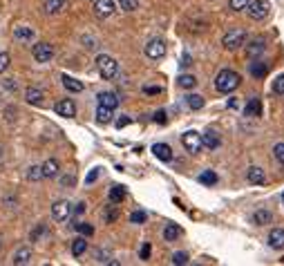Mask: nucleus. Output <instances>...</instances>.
I'll return each instance as SVG.
<instances>
[{
  "instance_id": "nucleus-21",
  "label": "nucleus",
  "mask_w": 284,
  "mask_h": 266,
  "mask_svg": "<svg viewBox=\"0 0 284 266\" xmlns=\"http://www.w3.org/2000/svg\"><path fill=\"white\" fill-rule=\"evenodd\" d=\"M29 262H32V251H29V249H18L16 255H14V264L16 266H25Z\"/></svg>"
},
{
  "instance_id": "nucleus-38",
  "label": "nucleus",
  "mask_w": 284,
  "mask_h": 266,
  "mask_svg": "<svg viewBox=\"0 0 284 266\" xmlns=\"http://www.w3.org/2000/svg\"><path fill=\"white\" fill-rule=\"evenodd\" d=\"M246 5H249V0H228V7L233 11H242L246 9Z\"/></svg>"
},
{
  "instance_id": "nucleus-46",
  "label": "nucleus",
  "mask_w": 284,
  "mask_h": 266,
  "mask_svg": "<svg viewBox=\"0 0 284 266\" xmlns=\"http://www.w3.org/2000/svg\"><path fill=\"white\" fill-rule=\"evenodd\" d=\"M152 119H154V123H166V121H168V116H166L164 110H159V112H154Z\"/></svg>"
},
{
  "instance_id": "nucleus-28",
  "label": "nucleus",
  "mask_w": 284,
  "mask_h": 266,
  "mask_svg": "<svg viewBox=\"0 0 284 266\" xmlns=\"http://www.w3.org/2000/svg\"><path fill=\"white\" fill-rule=\"evenodd\" d=\"M96 121L103 123V126H106V123H110V121H112V110L106 108V105H98V110H96Z\"/></svg>"
},
{
  "instance_id": "nucleus-14",
  "label": "nucleus",
  "mask_w": 284,
  "mask_h": 266,
  "mask_svg": "<svg viewBox=\"0 0 284 266\" xmlns=\"http://www.w3.org/2000/svg\"><path fill=\"white\" fill-rule=\"evenodd\" d=\"M152 154L157 159H161V161H172V150H170V146H166V144H154Z\"/></svg>"
},
{
  "instance_id": "nucleus-47",
  "label": "nucleus",
  "mask_w": 284,
  "mask_h": 266,
  "mask_svg": "<svg viewBox=\"0 0 284 266\" xmlns=\"http://www.w3.org/2000/svg\"><path fill=\"white\" fill-rule=\"evenodd\" d=\"M98 179V168H94V170H90V175H88V179H85V181L88 183H94Z\"/></svg>"
},
{
  "instance_id": "nucleus-42",
  "label": "nucleus",
  "mask_w": 284,
  "mask_h": 266,
  "mask_svg": "<svg viewBox=\"0 0 284 266\" xmlns=\"http://www.w3.org/2000/svg\"><path fill=\"white\" fill-rule=\"evenodd\" d=\"M45 233H47L45 224H38V226H36V231H32V235H29V239H32V242H36V239H38L40 235H45Z\"/></svg>"
},
{
  "instance_id": "nucleus-9",
  "label": "nucleus",
  "mask_w": 284,
  "mask_h": 266,
  "mask_svg": "<svg viewBox=\"0 0 284 266\" xmlns=\"http://www.w3.org/2000/svg\"><path fill=\"white\" fill-rule=\"evenodd\" d=\"M114 11H116L114 0H96V3H94V14L98 18H110Z\"/></svg>"
},
{
  "instance_id": "nucleus-44",
  "label": "nucleus",
  "mask_w": 284,
  "mask_h": 266,
  "mask_svg": "<svg viewBox=\"0 0 284 266\" xmlns=\"http://www.w3.org/2000/svg\"><path fill=\"white\" fill-rule=\"evenodd\" d=\"M150 253H152V246L146 242L144 246H141V253H139V257H141V259H144V262H146V259H150Z\"/></svg>"
},
{
  "instance_id": "nucleus-39",
  "label": "nucleus",
  "mask_w": 284,
  "mask_h": 266,
  "mask_svg": "<svg viewBox=\"0 0 284 266\" xmlns=\"http://www.w3.org/2000/svg\"><path fill=\"white\" fill-rule=\"evenodd\" d=\"M273 92L275 94H284V74H280L273 81Z\"/></svg>"
},
{
  "instance_id": "nucleus-37",
  "label": "nucleus",
  "mask_w": 284,
  "mask_h": 266,
  "mask_svg": "<svg viewBox=\"0 0 284 266\" xmlns=\"http://www.w3.org/2000/svg\"><path fill=\"white\" fill-rule=\"evenodd\" d=\"M146 219H148V215L144 213V210H134V213L130 215V221H132V224H144Z\"/></svg>"
},
{
  "instance_id": "nucleus-34",
  "label": "nucleus",
  "mask_w": 284,
  "mask_h": 266,
  "mask_svg": "<svg viewBox=\"0 0 284 266\" xmlns=\"http://www.w3.org/2000/svg\"><path fill=\"white\" fill-rule=\"evenodd\" d=\"M27 179H29V181H40V179H43V168H40V166H32L29 172H27Z\"/></svg>"
},
{
  "instance_id": "nucleus-55",
  "label": "nucleus",
  "mask_w": 284,
  "mask_h": 266,
  "mask_svg": "<svg viewBox=\"0 0 284 266\" xmlns=\"http://www.w3.org/2000/svg\"><path fill=\"white\" fill-rule=\"evenodd\" d=\"M282 201H284V193H282Z\"/></svg>"
},
{
  "instance_id": "nucleus-6",
  "label": "nucleus",
  "mask_w": 284,
  "mask_h": 266,
  "mask_svg": "<svg viewBox=\"0 0 284 266\" xmlns=\"http://www.w3.org/2000/svg\"><path fill=\"white\" fill-rule=\"evenodd\" d=\"M32 56L36 63H49L54 58V47L49 43H36L32 49Z\"/></svg>"
},
{
  "instance_id": "nucleus-23",
  "label": "nucleus",
  "mask_w": 284,
  "mask_h": 266,
  "mask_svg": "<svg viewBox=\"0 0 284 266\" xmlns=\"http://www.w3.org/2000/svg\"><path fill=\"white\" fill-rule=\"evenodd\" d=\"M244 114L246 116H260L262 114V101L260 98H251L249 105H246V110H244Z\"/></svg>"
},
{
  "instance_id": "nucleus-24",
  "label": "nucleus",
  "mask_w": 284,
  "mask_h": 266,
  "mask_svg": "<svg viewBox=\"0 0 284 266\" xmlns=\"http://www.w3.org/2000/svg\"><path fill=\"white\" fill-rule=\"evenodd\" d=\"M267 72H269V67H267V63H262V60H255V63H251V76L264 78V76H267Z\"/></svg>"
},
{
  "instance_id": "nucleus-2",
  "label": "nucleus",
  "mask_w": 284,
  "mask_h": 266,
  "mask_svg": "<svg viewBox=\"0 0 284 266\" xmlns=\"http://www.w3.org/2000/svg\"><path fill=\"white\" fill-rule=\"evenodd\" d=\"M96 67L106 81H112L116 74H119V63H116L112 56H108V54H101V56L96 58Z\"/></svg>"
},
{
  "instance_id": "nucleus-18",
  "label": "nucleus",
  "mask_w": 284,
  "mask_h": 266,
  "mask_svg": "<svg viewBox=\"0 0 284 266\" xmlns=\"http://www.w3.org/2000/svg\"><path fill=\"white\" fill-rule=\"evenodd\" d=\"M65 7H67V0H45V5H43V9L47 14H60Z\"/></svg>"
},
{
  "instance_id": "nucleus-33",
  "label": "nucleus",
  "mask_w": 284,
  "mask_h": 266,
  "mask_svg": "<svg viewBox=\"0 0 284 266\" xmlns=\"http://www.w3.org/2000/svg\"><path fill=\"white\" fill-rule=\"evenodd\" d=\"M74 228H76V231L81 233L83 237H90V235H94V226L85 224V221H78V224H74Z\"/></svg>"
},
{
  "instance_id": "nucleus-5",
  "label": "nucleus",
  "mask_w": 284,
  "mask_h": 266,
  "mask_svg": "<svg viewBox=\"0 0 284 266\" xmlns=\"http://www.w3.org/2000/svg\"><path fill=\"white\" fill-rule=\"evenodd\" d=\"M181 144H184V148H186L190 154H199L201 148H204V144H201V134L195 132V130H188V132L181 134Z\"/></svg>"
},
{
  "instance_id": "nucleus-10",
  "label": "nucleus",
  "mask_w": 284,
  "mask_h": 266,
  "mask_svg": "<svg viewBox=\"0 0 284 266\" xmlns=\"http://www.w3.org/2000/svg\"><path fill=\"white\" fill-rule=\"evenodd\" d=\"M246 45V54H249V58H257L264 54V49H267V43L264 38H253L251 43H244Z\"/></svg>"
},
{
  "instance_id": "nucleus-22",
  "label": "nucleus",
  "mask_w": 284,
  "mask_h": 266,
  "mask_svg": "<svg viewBox=\"0 0 284 266\" xmlns=\"http://www.w3.org/2000/svg\"><path fill=\"white\" fill-rule=\"evenodd\" d=\"M246 179H249V183L260 186V183H264V170L257 168V166H253V168H249V175H246Z\"/></svg>"
},
{
  "instance_id": "nucleus-25",
  "label": "nucleus",
  "mask_w": 284,
  "mask_h": 266,
  "mask_svg": "<svg viewBox=\"0 0 284 266\" xmlns=\"http://www.w3.org/2000/svg\"><path fill=\"white\" fill-rule=\"evenodd\" d=\"M108 197H110V201H112V203H121L123 199H126V188H123V186H112Z\"/></svg>"
},
{
  "instance_id": "nucleus-49",
  "label": "nucleus",
  "mask_w": 284,
  "mask_h": 266,
  "mask_svg": "<svg viewBox=\"0 0 284 266\" xmlns=\"http://www.w3.org/2000/svg\"><path fill=\"white\" fill-rule=\"evenodd\" d=\"M128 123H130V119H128V116H123V119H119V121H116V128H126Z\"/></svg>"
},
{
  "instance_id": "nucleus-29",
  "label": "nucleus",
  "mask_w": 284,
  "mask_h": 266,
  "mask_svg": "<svg viewBox=\"0 0 284 266\" xmlns=\"http://www.w3.org/2000/svg\"><path fill=\"white\" fill-rule=\"evenodd\" d=\"M63 85H65V90L67 92H83V83L81 81H76V78H72V76H63Z\"/></svg>"
},
{
  "instance_id": "nucleus-1",
  "label": "nucleus",
  "mask_w": 284,
  "mask_h": 266,
  "mask_svg": "<svg viewBox=\"0 0 284 266\" xmlns=\"http://www.w3.org/2000/svg\"><path fill=\"white\" fill-rule=\"evenodd\" d=\"M239 83H242V76L233 70H221L215 76V90L221 92V94H231L233 90L239 88Z\"/></svg>"
},
{
  "instance_id": "nucleus-52",
  "label": "nucleus",
  "mask_w": 284,
  "mask_h": 266,
  "mask_svg": "<svg viewBox=\"0 0 284 266\" xmlns=\"http://www.w3.org/2000/svg\"><path fill=\"white\" fill-rule=\"evenodd\" d=\"M181 65H184V67H188V65H190V56H188V54L181 58Z\"/></svg>"
},
{
  "instance_id": "nucleus-12",
  "label": "nucleus",
  "mask_w": 284,
  "mask_h": 266,
  "mask_svg": "<svg viewBox=\"0 0 284 266\" xmlns=\"http://www.w3.org/2000/svg\"><path fill=\"white\" fill-rule=\"evenodd\" d=\"M201 144H204V148H208V150H217V148L221 146V139H219L217 132L208 130L206 134H201Z\"/></svg>"
},
{
  "instance_id": "nucleus-16",
  "label": "nucleus",
  "mask_w": 284,
  "mask_h": 266,
  "mask_svg": "<svg viewBox=\"0 0 284 266\" xmlns=\"http://www.w3.org/2000/svg\"><path fill=\"white\" fill-rule=\"evenodd\" d=\"M271 219H273V215H271L269 210H264V208L255 210V213H253V217H251V221L255 226H267V224H271Z\"/></svg>"
},
{
  "instance_id": "nucleus-15",
  "label": "nucleus",
  "mask_w": 284,
  "mask_h": 266,
  "mask_svg": "<svg viewBox=\"0 0 284 266\" xmlns=\"http://www.w3.org/2000/svg\"><path fill=\"white\" fill-rule=\"evenodd\" d=\"M25 98H27V103H32V105H43L45 103V92L38 90V88H29L25 92Z\"/></svg>"
},
{
  "instance_id": "nucleus-48",
  "label": "nucleus",
  "mask_w": 284,
  "mask_h": 266,
  "mask_svg": "<svg viewBox=\"0 0 284 266\" xmlns=\"http://www.w3.org/2000/svg\"><path fill=\"white\" fill-rule=\"evenodd\" d=\"M228 108H231V110H237L239 108V101H237V98H228Z\"/></svg>"
},
{
  "instance_id": "nucleus-31",
  "label": "nucleus",
  "mask_w": 284,
  "mask_h": 266,
  "mask_svg": "<svg viewBox=\"0 0 284 266\" xmlns=\"http://www.w3.org/2000/svg\"><path fill=\"white\" fill-rule=\"evenodd\" d=\"M186 103H188L190 110H201L204 108V96H199V94H188L186 96Z\"/></svg>"
},
{
  "instance_id": "nucleus-13",
  "label": "nucleus",
  "mask_w": 284,
  "mask_h": 266,
  "mask_svg": "<svg viewBox=\"0 0 284 266\" xmlns=\"http://www.w3.org/2000/svg\"><path fill=\"white\" fill-rule=\"evenodd\" d=\"M269 246L275 251H282L284 249V231L282 228H273V231L269 233Z\"/></svg>"
},
{
  "instance_id": "nucleus-43",
  "label": "nucleus",
  "mask_w": 284,
  "mask_h": 266,
  "mask_svg": "<svg viewBox=\"0 0 284 266\" xmlns=\"http://www.w3.org/2000/svg\"><path fill=\"white\" fill-rule=\"evenodd\" d=\"M9 54L7 52H0V74H3L5 70H7V67H9Z\"/></svg>"
},
{
  "instance_id": "nucleus-51",
  "label": "nucleus",
  "mask_w": 284,
  "mask_h": 266,
  "mask_svg": "<svg viewBox=\"0 0 284 266\" xmlns=\"http://www.w3.org/2000/svg\"><path fill=\"white\" fill-rule=\"evenodd\" d=\"M60 183H63V186H72V183H74V175L63 177V179H60Z\"/></svg>"
},
{
  "instance_id": "nucleus-41",
  "label": "nucleus",
  "mask_w": 284,
  "mask_h": 266,
  "mask_svg": "<svg viewBox=\"0 0 284 266\" xmlns=\"http://www.w3.org/2000/svg\"><path fill=\"white\" fill-rule=\"evenodd\" d=\"M116 217H119V210H116L114 206H110L106 210V221H108V224H112V221H116Z\"/></svg>"
},
{
  "instance_id": "nucleus-20",
  "label": "nucleus",
  "mask_w": 284,
  "mask_h": 266,
  "mask_svg": "<svg viewBox=\"0 0 284 266\" xmlns=\"http://www.w3.org/2000/svg\"><path fill=\"white\" fill-rule=\"evenodd\" d=\"M40 168H43V177H49V179H52V177L58 175V161H56V159H47V161L43 163Z\"/></svg>"
},
{
  "instance_id": "nucleus-45",
  "label": "nucleus",
  "mask_w": 284,
  "mask_h": 266,
  "mask_svg": "<svg viewBox=\"0 0 284 266\" xmlns=\"http://www.w3.org/2000/svg\"><path fill=\"white\" fill-rule=\"evenodd\" d=\"M144 94H150V96L161 94V88H159V85H146V88H144Z\"/></svg>"
},
{
  "instance_id": "nucleus-36",
  "label": "nucleus",
  "mask_w": 284,
  "mask_h": 266,
  "mask_svg": "<svg viewBox=\"0 0 284 266\" xmlns=\"http://www.w3.org/2000/svg\"><path fill=\"white\" fill-rule=\"evenodd\" d=\"M172 264L175 266H184V264H188V253H175V255H172Z\"/></svg>"
},
{
  "instance_id": "nucleus-26",
  "label": "nucleus",
  "mask_w": 284,
  "mask_h": 266,
  "mask_svg": "<svg viewBox=\"0 0 284 266\" xmlns=\"http://www.w3.org/2000/svg\"><path fill=\"white\" fill-rule=\"evenodd\" d=\"M88 251V242H85V237H76L72 242V255L74 257H81L83 253Z\"/></svg>"
},
{
  "instance_id": "nucleus-54",
  "label": "nucleus",
  "mask_w": 284,
  "mask_h": 266,
  "mask_svg": "<svg viewBox=\"0 0 284 266\" xmlns=\"http://www.w3.org/2000/svg\"><path fill=\"white\" fill-rule=\"evenodd\" d=\"M280 262H282V264H284V257H282V259H280Z\"/></svg>"
},
{
  "instance_id": "nucleus-8",
  "label": "nucleus",
  "mask_w": 284,
  "mask_h": 266,
  "mask_svg": "<svg viewBox=\"0 0 284 266\" xmlns=\"http://www.w3.org/2000/svg\"><path fill=\"white\" fill-rule=\"evenodd\" d=\"M146 56L152 58V60H159L166 56V43L161 38H152L150 43L146 45Z\"/></svg>"
},
{
  "instance_id": "nucleus-11",
  "label": "nucleus",
  "mask_w": 284,
  "mask_h": 266,
  "mask_svg": "<svg viewBox=\"0 0 284 266\" xmlns=\"http://www.w3.org/2000/svg\"><path fill=\"white\" fill-rule=\"evenodd\" d=\"M56 112H58V116L72 119V116H76V105H74L72 98H63V101L56 103Z\"/></svg>"
},
{
  "instance_id": "nucleus-32",
  "label": "nucleus",
  "mask_w": 284,
  "mask_h": 266,
  "mask_svg": "<svg viewBox=\"0 0 284 266\" xmlns=\"http://www.w3.org/2000/svg\"><path fill=\"white\" fill-rule=\"evenodd\" d=\"M199 181L204 186H215V183H217V175H215L213 170H204L201 175H199Z\"/></svg>"
},
{
  "instance_id": "nucleus-17",
  "label": "nucleus",
  "mask_w": 284,
  "mask_h": 266,
  "mask_svg": "<svg viewBox=\"0 0 284 266\" xmlns=\"http://www.w3.org/2000/svg\"><path fill=\"white\" fill-rule=\"evenodd\" d=\"M98 105H106V108L114 110L116 105H119V96H116L114 92H101V94H98Z\"/></svg>"
},
{
  "instance_id": "nucleus-53",
  "label": "nucleus",
  "mask_w": 284,
  "mask_h": 266,
  "mask_svg": "<svg viewBox=\"0 0 284 266\" xmlns=\"http://www.w3.org/2000/svg\"><path fill=\"white\" fill-rule=\"evenodd\" d=\"M0 157H3V148H0Z\"/></svg>"
},
{
  "instance_id": "nucleus-7",
  "label": "nucleus",
  "mask_w": 284,
  "mask_h": 266,
  "mask_svg": "<svg viewBox=\"0 0 284 266\" xmlns=\"http://www.w3.org/2000/svg\"><path fill=\"white\" fill-rule=\"evenodd\" d=\"M70 215H72V203L67 201V199H58V201H54V206H52V217L56 219V221H65V219H70Z\"/></svg>"
},
{
  "instance_id": "nucleus-40",
  "label": "nucleus",
  "mask_w": 284,
  "mask_h": 266,
  "mask_svg": "<svg viewBox=\"0 0 284 266\" xmlns=\"http://www.w3.org/2000/svg\"><path fill=\"white\" fill-rule=\"evenodd\" d=\"M273 157L284 166V144H275V148H273Z\"/></svg>"
},
{
  "instance_id": "nucleus-50",
  "label": "nucleus",
  "mask_w": 284,
  "mask_h": 266,
  "mask_svg": "<svg viewBox=\"0 0 284 266\" xmlns=\"http://www.w3.org/2000/svg\"><path fill=\"white\" fill-rule=\"evenodd\" d=\"M74 213H76V215H83L85 213V203L81 201V203H76V208H74Z\"/></svg>"
},
{
  "instance_id": "nucleus-27",
  "label": "nucleus",
  "mask_w": 284,
  "mask_h": 266,
  "mask_svg": "<svg viewBox=\"0 0 284 266\" xmlns=\"http://www.w3.org/2000/svg\"><path fill=\"white\" fill-rule=\"evenodd\" d=\"M14 36H16L18 40H29V43H32L36 34H34L32 27H16V29H14Z\"/></svg>"
},
{
  "instance_id": "nucleus-19",
  "label": "nucleus",
  "mask_w": 284,
  "mask_h": 266,
  "mask_svg": "<svg viewBox=\"0 0 284 266\" xmlns=\"http://www.w3.org/2000/svg\"><path fill=\"white\" fill-rule=\"evenodd\" d=\"M181 233L184 231L177 224H168V226L164 228V239H166V242H175V239L181 237Z\"/></svg>"
},
{
  "instance_id": "nucleus-30",
  "label": "nucleus",
  "mask_w": 284,
  "mask_h": 266,
  "mask_svg": "<svg viewBox=\"0 0 284 266\" xmlns=\"http://www.w3.org/2000/svg\"><path fill=\"white\" fill-rule=\"evenodd\" d=\"M197 85V78L193 76V74H184V76H179V88L184 90H193Z\"/></svg>"
},
{
  "instance_id": "nucleus-3",
  "label": "nucleus",
  "mask_w": 284,
  "mask_h": 266,
  "mask_svg": "<svg viewBox=\"0 0 284 266\" xmlns=\"http://www.w3.org/2000/svg\"><path fill=\"white\" fill-rule=\"evenodd\" d=\"M246 43V32L244 29H228V32L224 34V38H221V45H224L228 52H235V49H239Z\"/></svg>"
},
{
  "instance_id": "nucleus-35",
  "label": "nucleus",
  "mask_w": 284,
  "mask_h": 266,
  "mask_svg": "<svg viewBox=\"0 0 284 266\" xmlns=\"http://www.w3.org/2000/svg\"><path fill=\"white\" fill-rule=\"evenodd\" d=\"M119 5H121L123 11H134V9H139V0H119Z\"/></svg>"
},
{
  "instance_id": "nucleus-4",
  "label": "nucleus",
  "mask_w": 284,
  "mask_h": 266,
  "mask_svg": "<svg viewBox=\"0 0 284 266\" xmlns=\"http://www.w3.org/2000/svg\"><path fill=\"white\" fill-rule=\"evenodd\" d=\"M246 9H249L251 21H264V18H269V14H271L269 0H249Z\"/></svg>"
}]
</instances>
